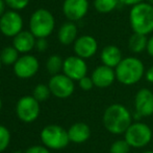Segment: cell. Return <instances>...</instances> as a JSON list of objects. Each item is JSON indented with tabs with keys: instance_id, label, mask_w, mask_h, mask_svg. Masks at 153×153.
I'll use <instances>...</instances> for the list:
<instances>
[{
	"instance_id": "obj_7",
	"label": "cell",
	"mask_w": 153,
	"mask_h": 153,
	"mask_svg": "<svg viewBox=\"0 0 153 153\" xmlns=\"http://www.w3.org/2000/svg\"><path fill=\"white\" fill-rule=\"evenodd\" d=\"M40 102H38L32 96H22L17 102V116L24 123L34 122L40 115Z\"/></svg>"
},
{
	"instance_id": "obj_15",
	"label": "cell",
	"mask_w": 153,
	"mask_h": 153,
	"mask_svg": "<svg viewBox=\"0 0 153 153\" xmlns=\"http://www.w3.org/2000/svg\"><path fill=\"white\" fill-rule=\"evenodd\" d=\"M92 80L94 82L95 87L98 88H107L114 84L117 80L116 72L114 68L105 66L103 64L97 66L92 72Z\"/></svg>"
},
{
	"instance_id": "obj_26",
	"label": "cell",
	"mask_w": 153,
	"mask_h": 153,
	"mask_svg": "<svg viewBox=\"0 0 153 153\" xmlns=\"http://www.w3.org/2000/svg\"><path fill=\"white\" fill-rule=\"evenodd\" d=\"M10 143V132L5 126L0 125V153L6 150Z\"/></svg>"
},
{
	"instance_id": "obj_1",
	"label": "cell",
	"mask_w": 153,
	"mask_h": 153,
	"mask_svg": "<svg viewBox=\"0 0 153 153\" xmlns=\"http://www.w3.org/2000/svg\"><path fill=\"white\" fill-rule=\"evenodd\" d=\"M102 123L104 128L111 134H124L132 124V115L124 105L116 103L106 107L103 112Z\"/></svg>"
},
{
	"instance_id": "obj_4",
	"label": "cell",
	"mask_w": 153,
	"mask_h": 153,
	"mask_svg": "<svg viewBox=\"0 0 153 153\" xmlns=\"http://www.w3.org/2000/svg\"><path fill=\"white\" fill-rule=\"evenodd\" d=\"M55 20L46 8H39L32 13L29 19V31L36 38H47L54 31Z\"/></svg>"
},
{
	"instance_id": "obj_9",
	"label": "cell",
	"mask_w": 153,
	"mask_h": 153,
	"mask_svg": "<svg viewBox=\"0 0 153 153\" xmlns=\"http://www.w3.org/2000/svg\"><path fill=\"white\" fill-rule=\"evenodd\" d=\"M23 19L17 11H6L0 18V32L5 37L14 38L23 31Z\"/></svg>"
},
{
	"instance_id": "obj_20",
	"label": "cell",
	"mask_w": 153,
	"mask_h": 153,
	"mask_svg": "<svg viewBox=\"0 0 153 153\" xmlns=\"http://www.w3.org/2000/svg\"><path fill=\"white\" fill-rule=\"evenodd\" d=\"M147 45L148 37L145 35L133 33L128 39V47L133 54H142L147 50Z\"/></svg>"
},
{
	"instance_id": "obj_27",
	"label": "cell",
	"mask_w": 153,
	"mask_h": 153,
	"mask_svg": "<svg viewBox=\"0 0 153 153\" xmlns=\"http://www.w3.org/2000/svg\"><path fill=\"white\" fill-rule=\"evenodd\" d=\"M6 5L13 11H21L25 8L29 3V0H4Z\"/></svg>"
},
{
	"instance_id": "obj_18",
	"label": "cell",
	"mask_w": 153,
	"mask_h": 153,
	"mask_svg": "<svg viewBox=\"0 0 153 153\" xmlns=\"http://www.w3.org/2000/svg\"><path fill=\"white\" fill-rule=\"evenodd\" d=\"M68 135L70 142L75 144L85 143L91 136V129L90 126L85 123L78 122L71 125L68 129Z\"/></svg>"
},
{
	"instance_id": "obj_6",
	"label": "cell",
	"mask_w": 153,
	"mask_h": 153,
	"mask_svg": "<svg viewBox=\"0 0 153 153\" xmlns=\"http://www.w3.org/2000/svg\"><path fill=\"white\" fill-rule=\"evenodd\" d=\"M124 139L131 148L141 149L151 142L152 130L145 123L135 122L128 127L124 133Z\"/></svg>"
},
{
	"instance_id": "obj_13",
	"label": "cell",
	"mask_w": 153,
	"mask_h": 153,
	"mask_svg": "<svg viewBox=\"0 0 153 153\" xmlns=\"http://www.w3.org/2000/svg\"><path fill=\"white\" fill-rule=\"evenodd\" d=\"M134 108L137 118H147L153 115V92L148 88H141L135 93Z\"/></svg>"
},
{
	"instance_id": "obj_10",
	"label": "cell",
	"mask_w": 153,
	"mask_h": 153,
	"mask_svg": "<svg viewBox=\"0 0 153 153\" xmlns=\"http://www.w3.org/2000/svg\"><path fill=\"white\" fill-rule=\"evenodd\" d=\"M62 74L73 81H79L88 74V64L85 59L78 56H70L64 60Z\"/></svg>"
},
{
	"instance_id": "obj_31",
	"label": "cell",
	"mask_w": 153,
	"mask_h": 153,
	"mask_svg": "<svg viewBox=\"0 0 153 153\" xmlns=\"http://www.w3.org/2000/svg\"><path fill=\"white\" fill-rule=\"evenodd\" d=\"M144 2V0H120V3L121 4H124V5H127V6H134L137 4H140Z\"/></svg>"
},
{
	"instance_id": "obj_23",
	"label": "cell",
	"mask_w": 153,
	"mask_h": 153,
	"mask_svg": "<svg viewBox=\"0 0 153 153\" xmlns=\"http://www.w3.org/2000/svg\"><path fill=\"white\" fill-rule=\"evenodd\" d=\"M62 66H64V59L59 55L50 56L46 62L47 72L52 75V76L59 74L62 70Z\"/></svg>"
},
{
	"instance_id": "obj_19",
	"label": "cell",
	"mask_w": 153,
	"mask_h": 153,
	"mask_svg": "<svg viewBox=\"0 0 153 153\" xmlns=\"http://www.w3.org/2000/svg\"><path fill=\"white\" fill-rule=\"evenodd\" d=\"M77 35H78V29H77L75 22L68 21V22H65L59 27L57 38L62 45H71L78 38Z\"/></svg>"
},
{
	"instance_id": "obj_3",
	"label": "cell",
	"mask_w": 153,
	"mask_h": 153,
	"mask_svg": "<svg viewBox=\"0 0 153 153\" xmlns=\"http://www.w3.org/2000/svg\"><path fill=\"white\" fill-rule=\"evenodd\" d=\"M129 24L133 33L148 36L153 33V5L142 2L129 12Z\"/></svg>"
},
{
	"instance_id": "obj_29",
	"label": "cell",
	"mask_w": 153,
	"mask_h": 153,
	"mask_svg": "<svg viewBox=\"0 0 153 153\" xmlns=\"http://www.w3.org/2000/svg\"><path fill=\"white\" fill-rule=\"evenodd\" d=\"M34 48L38 51H40V53H44L48 48V42H47L46 38H36Z\"/></svg>"
},
{
	"instance_id": "obj_39",
	"label": "cell",
	"mask_w": 153,
	"mask_h": 153,
	"mask_svg": "<svg viewBox=\"0 0 153 153\" xmlns=\"http://www.w3.org/2000/svg\"><path fill=\"white\" fill-rule=\"evenodd\" d=\"M1 66H2V62H1V60H0V70H1Z\"/></svg>"
},
{
	"instance_id": "obj_25",
	"label": "cell",
	"mask_w": 153,
	"mask_h": 153,
	"mask_svg": "<svg viewBox=\"0 0 153 153\" xmlns=\"http://www.w3.org/2000/svg\"><path fill=\"white\" fill-rule=\"evenodd\" d=\"M131 147L125 141V139H117L109 147V153H129Z\"/></svg>"
},
{
	"instance_id": "obj_5",
	"label": "cell",
	"mask_w": 153,
	"mask_h": 153,
	"mask_svg": "<svg viewBox=\"0 0 153 153\" xmlns=\"http://www.w3.org/2000/svg\"><path fill=\"white\" fill-rule=\"evenodd\" d=\"M41 141L48 149L61 150L66 148L70 143L68 130L59 125H47L41 131Z\"/></svg>"
},
{
	"instance_id": "obj_2",
	"label": "cell",
	"mask_w": 153,
	"mask_h": 153,
	"mask_svg": "<svg viewBox=\"0 0 153 153\" xmlns=\"http://www.w3.org/2000/svg\"><path fill=\"white\" fill-rule=\"evenodd\" d=\"M116 78L122 85L131 86L139 83L145 76V65L137 57L123 58L119 65L115 68Z\"/></svg>"
},
{
	"instance_id": "obj_8",
	"label": "cell",
	"mask_w": 153,
	"mask_h": 153,
	"mask_svg": "<svg viewBox=\"0 0 153 153\" xmlns=\"http://www.w3.org/2000/svg\"><path fill=\"white\" fill-rule=\"evenodd\" d=\"M49 89L51 94L59 99H67L73 94L75 90L74 81L67 77L65 74H57L49 80Z\"/></svg>"
},
{
	"instance_id": "obj_24",
	"label": "cell",
	"mask_w": 153,
	"mask_h": 153,
	"mask_svg": "<svg viewBox=\"0 0 153 153\" xmlns=\"http://www.w3.org/2000/svg\"><path fill=\"white\" fill-rule=\"evenodd\" d=\"M51 91L49 89L48 85H45V84H38V85L34 87L33 89V96L38 102H45L46 100H48V98L50 96Z\"/></svg>"
},
{
	"instance_id": "obj_14",
	"label": "cell",
	"mask_w": 153,
	"mask_h": 153,
	"mask_svg": "<svg viewBox=\"0 0 153 153\" xmlns=\"http://www.w3.org/2000/svg\"><path fill=\"white\" fill-rule=\"evenodd\" d=\"M73 49L76 56L82 59H90L98 51V42L91 35H82L73 43Z\"/></svg>"
},
{
	"instance_id": "obj_32",
	"label": "cell",
	"mask_w": 153,
	"mask_h": 153,
	"mask_svg": "<svg viewBox=\"0 0 153 153\" xmlns=\"http://www.w3.org/2000/svg\"><path fill=\"white\" fill-rule=\"evenodd\" d=\"M145 78L149 83H153V65H151L147 70H146Z\"/></svg>"
},
{
	"instance_id": "obj_11",
	"label": "cell",
	"mask_w": 153,
	"mask_h": 153,
	"mask_svg": "<svg viewBox=\"0 0 153 153\" xmlns=\"http://www.w3.org/2000/svg\"><path fill=\"white\" fill-rule=\"evenodd\" d=\"M40 64L34 56L25 54L14 64V72L19 79H30L38 72Z\"/></svg>"
},
{
	"instance_id": "obj_34",
	"label": "cell",
	"mask_w": 153,
	"mask_h": 153,
	"mask_svg": "<svg viewBox=\"0 0 153 153\" xmlns=\"http://www.w3.org/2000/svg\"><path fill=\"white\" fill-rule=\"evenodd\" d=\"M5 6H6V3L4 0H0V18H1V16L4 14V13L6 12L5 11Z\"/></svg>"
},
{
	"instance_id": "obj_21",
	"label": "cell",
	"mask_w": 153,
	"mask_h": 153,
	"mask_svg": "<svg viewBox=\"0 0 153 153\" xmlns=\"http://www.w3.org/2000/svg\"><path fill=\"white\" fill-rule=\"evenodd\" d=\"M120 4V0H94V8L100 14H109Z\"/></svg>"
},
{
	"instance_id": "obj_17",
	"label": "cell",
	"mask_w": 153,
	"mask_h": 153,
	"mask_svg": "<svg viewBox=\"0 0 153 153\" xmlns=\"http://www.w3.org/2000/svg\"><path fill=\"white\" fill-rule=\"evenodd\" d=\"M122 59L123 56L121 49L116 45H106L103 47L100 53L101 63L105 66L114 68V69L119 65Z\"/></svg>"
},
{
	"instance_id": "obj_12",
	"label": "cell",
	"mask_w": 153,
	"mask_h": 153,
	"mask_svg": "<svg viewBox=\"0 0 153 153\" xmlns=\"http://www.w3.org/2000/svg\"><path fill=\"white\" fill-rule=\"evenodd\" d=\"M89 8L88 0H65L62 3V13L69 21L76 22L85 18L89 12Z\"/></svg>"
},
{
	"instance_id": "obj_28",
	"label": "cell",
	"mask_w": 153,
	"mask_h": 153,
	"mask_svg": "<svg viewBox=\"0 0 153 153\" xmlns=\"http://www.w3.org/2000/svg\"><path fill=\"white\" fill-rule=\"evenodd\" d=\"M78 85H79V87H80L82 90H85V91H89V90H91L93 87H95L94 82H93V80H92V77H88V76L83 77L82 79L79 80Z\"/></svg>"
},
{
	"instance_id": "obj_22",
	"label": "cell",
	"mask_w": 153,
	"mask_h": 153,
	"mask_svg": "<svg viewBox=\"0 0 153 153\" xmlns=\"http://www.w3.org/2000/svg\"><path fill=\"white\" fill-rule=\"evenodd\" d=\"M19 59V51L14 46H6L0 53V60L4 65H14Z\"/></svg>"
},
{
	"instance_id": "obj_33",
	"label": "cell",
	"mask_w": 153,
	"mask_h": 153,
	"mask_svg": "<svg viewBox=\"0 0 153 153\" xmlns=\"http://www.w3.org/2000/svg\"><path fill=\"white\" fill-rule=\"evenodd\" d=\"M148 55L153 58V35L150 38H148V45H147V50Z\"/></svg>"
},
{
	"instance_id": "obj_35",
	"label": "cell",
	"mask_w": 153,
	"mask_h": 153,
	"mask_svg": "<svg viewBox=\"0 0 153 153\" xmlns=\"http://www.w3.org/2000/svg\"><path fill=\"white\" fill-rule=\"evenodd\" d=\"M142 153H153V151H152V150H147V151H144Z\"/></svg>"
},
{
	"instance_id": "obj_30",
	"label": "cell",
	"mask_w": 153,
	"mask_h": 153,
	"mask_svg": "<svg viewBox=\"0 0 153 153\" xmlns=\"http://www.w3.org/2000/svg\"><path fill=\"white\" fill-rule=\"evenodd\" d=\"M24 153H50V151H49L48 148L45 147V146L36 145V146H31V147H29Z\"/></svg>"
},
{
	"instance_id": "obj_36",
	"label": "cell",
	"mask_w": 153,
	"mask_h": 153,
	"mask_svg": "<svg viewBox=\"0 0 153 153\" xmlns=\"http://www.w3.org/2000/svg\"><path fill=\"white\" fill-rule=\"evenodd\" d=\"M147 2H148V3H150V4H152V5H153V0H147Z\"/></svg>"
},
{
	"instance_id": "obj_38",
	"label": "cell",
	"mask_w": 153,
	"mask_h": 153,
	"mask_svg": "<svg viewBox=\"0 0 153 153\" xmlns=\"http://www.w3.org/2000/svg\"><path fill=\"white\" fill-rule=\"evenodd\" d=\"M14 153H23L22 151H20V150H18V151H15Z\"/></svg>"
},
{
	"instance_id": "obj_16",
	"label": "cell",
	"mask_w": 153,
	"mask_h": 153,
	"mask_svg": "<svg viewBox=\"0 0 153 153\" xmlns=\"http://www.w3.org/2000/svg\"><path fill=\"white\" fill-rule=\"evenodd\" d=\"M36 38L32 35L30 31H22L13 38V46L19 51V53L28 54L36 46Z\"/></svg>"
},
{
	"instance_id": "obj_37",
	"label": "cell",
	"mask_w": 153,
	"mask_h": 153,
	"mask_svg": "<svg viewBox=\"0 0 153 153\" xmlns=\"http://www.w3.org/2000/svg\"><path fill=\"white\" fill-rule=\"evenodd\" d=\"M1 108H2V101H1V99H0V110H1Z\"/></svg>"
}]
</instances>
